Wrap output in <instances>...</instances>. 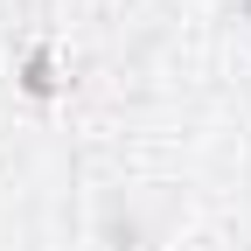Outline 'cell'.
I'll return each instance as SVG.
<instances>
[{
  "mask_svg": "<svg viewBox=\"0 0 251 251\" xmlns=\"http://www.w3.org/2000/svg\"><path fill=\"white\" fill-rule=\"evenodd\" d=\"M21 91H28V98H49V91H56V56H49V49H28V63H21Z\"/></svg>",
  "mask_w": 251,
  "mask_h": 251,
  "instance_id": "cell-1",
  "label": "cell"
}]
</instances>
